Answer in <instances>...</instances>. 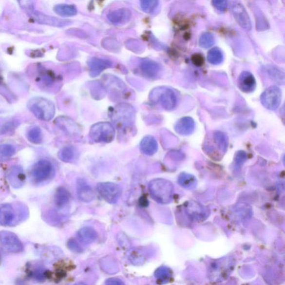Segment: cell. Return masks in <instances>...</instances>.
I'll list each match as a JSON object with an SVG mask.
<instances>
[{"label":"cell","instance_id":"6da1fadb","mask_svg":"<svg viewBox=\"0 0 285 285\" xmlns=\"http://www.w3.org/2000/svg\"><path fill=\"white\" fill-rule=\"evenodd\" d=\"M111 117L122 140L135 132V111L131 105L120 103L116 105L111 112Z\"/></svg>","mask_w":285,"mask_h":285},{"label":"cell","instance_id":"7a4b0ae2","mask_svg":"<svg viewBox=\"0 0 285 285\" xmlns=\"http://www.w3.org/2000/svg\"><path fill=\"white\" fill-rule=\"evenodd\" d=\"M151 196L161 204H169L173 200L174 187L170 181L165 179H153L148 185Z\"/></svg>","mask_w":285,"mask_h":285},{"label":"cell","instance_id":"3957f363","mask_svg":"<svg viewBox=\"0 0 285 285\" xmlns=\"http://www.w3.org/2000/svg\"><path fill=\"white\" fill-rule=\"evenodd\" d=\"M19 5L26 11L30 19L35 22L41 24L47 25L55 27H62L71 24L69 19H61L51 17L35 10L34 2L19 1Z\"/></svg>","mask_w":285,"mask_h":285},{"label":"cell","instance_id":"277c9868","mask_svg":"<svg viewBox=\"0 0 285 285\" xmlns=\"http://www.w3.org/2000/svg\"><path fill=\"white\" fill-rule=\"evenodd\" d=\"M27 107L38 119L41 120H52L56 114V107L54 103L44 97H33L28 101Z\"/></svg>","mask_w":285,"mask_h":285},{"label":"cell","instance_id":"5b68a950","mask_svg":"<svg viewBox=\"0 0 285 285\" xmlns=\"http://www.w3.org/2000/svg\"><path fill=\"white\" fill-rule=\"evenodd\" d=\"M115 129L113 125L108 122H99L91 127L89 137L93 142L109 143L114 139Z\"/></svg>","mask_w":285,"mask_h":285},{"label":"cell","instance_id":"8992f818","mask_svg":"<svg viewBox=\"0 0 285 285\" xmlns=\"http://www.w3.org/2000/svg\"><path fill=\"white\" fill-rule=\"evenodd\" d=\"M152 102L160 103L167 111H172L176 107L177 96L171 89L166 87H159L152 91L150 95Z\"/></svg>","mask_w":285,"mask_h":285},{"label":"cell","instance_id":"52a82bcc","mask_svg":"<svg viewBox=\"0 0 285 285\" xmlns=\"http://www.w3.org/2000/svg\"><path fill=\"white\" fill-rule=\"evenodd\" d=\"M54 168L48 160L41 159L35 163L31 170V176L35 182L40 183L49 180L53 176Z\"/></svg>","mask_w":285,"mask_h":285},{"label":"cell","instance_id":"ba28073f","mask_svg":"<svg viewBox=\"0 0 285 285\" xmlns=\"http://www.w3.org/2000/svg\"><path fill=\"white\" fill-rule=\"evenodd\" d=\"M97 190L104 200L110 204H116L122 193V188L119 185L109 182L99 183Z\"/></svg>","mask_w":285,"mask_h":285},{"label":"cell","instance_id":"9c48e42d","mask_svg":"<svg viewBox=\"0 0 285 285\" xmlns=\"http://www.w3.org/2000/svg\"><path fill=\"white\" fill-rule=\"evenodd\" d=\"M282 93L276 86H272L265 91L261 96V102L269 110L274 111L280 106Z\"/></svg>","mask_w":285,"mask_h":285},{"label":"cell","instance_id":"30bf717a","mask_svg":"<svg viewBox=\"0 0 285 285\" xmlns=\"http://www.w3.org/2000/svg\"><path fill=\"white\" fill-rule=\"evenodd\" d=\"M0 244L11 253H17L23 251L21 240L16 234L10 231H0Z\"/></svg>","mask_w":285,"mask_h":285},{"label":"cell","instance_id":"8fae6325","mask_svg":"<svg viewBox=\"0 0 285 285\" xmlns=\"http://www.w3.org/2000/svg\"><path fill=\"white\" fill-rule=\"evenodd\" d=\"M231 7L234 18L242 28L247 31L251 30V19L243 3L239 1H233Z\"/></svg>","mask_w":285,"mask_h":285},{"label":"cell","instance_id":"7c38bea8","mask_svg":"<svg viewBox=\"0 0 285 285\" xmlns=\"http://www.w3.org/2000/svg\"><path fill=\"white\" fill-rule=\"evenodd\" d=\"M57 126L66 134L76 136L80 134V128L78 124L71 118L66 116H59L55 120Z\"/></svg>","mask_w":285,"mask_h":285},{"label":"cell","instance_id":"4fadbf2b","mask_svg":"<svg viewBox=\"0 0 285 285\" xmlns=\"http://www.w3.org/2000/svg\"><path fill=\"white\" fill-rule=\"evenodd\" d=\"M8 181L14 189H19L24 185L26 175L22 168L19 166L12 167L8 171Z\"/></svg>","mask_w":285,"mask_h":285},{"label":"cell","instance_id":"5bb4252c","mask_svg":"<svg viewBox=\"0 0 285 285\" xmlns=\"http://www.w3.org/2000/svg\"><path fill=\"white\" fill-rule=\"evenodd\" d=\"M76 190L77 197L82 202H91L95 198V193L92 187L83 178L77 179Z\"/></svg>","mask_w":285,"mask_h":285},{"label":"cell","instance_id":"9a60e30c","mask_svg":"<svg viewBox=\"0 0 285 285\" xmlns=\"http://www.w3.org/2000/svg\"><path fill=\"white\" fill-rule=\"evenodd\" d=\"M113 62L107 58L93 57L88 61L90 75L92 77L98 76L104 70L111 68Z\"/></svg>","mask_w":285,"mask_h":285},{"label":"cell","instance_id":"2e32d148","mask_svg":"<svg viewBox=\"0 0 285 285\" xmlns=\"http://www.w3.org/2000/svg\"><path fill=\"white\" fill-rule=\"evenodd\" d=\"M18 211L11 204L0 205V225L9 226L13 224L18 214L17 212Z\"/></svg>","mask_w":285,"mask_h":285},{"label":"cell","instance_id":"e0dca14e","mask_svg":"<svg viewBox=\"0 0 285 285\" xmlns=\"http://www.w3.org/2000/svg\"><path fill=\"white\" fill-rule=\"evenodd\" d=\"M140 69L143 75L150 79H156L161 72V66L157 62L149 59H144L140 62Z\"/></svg>","mask_w":285,"mask_h":285},{"label":"cell","instance_id":"ac0fdd59","mask_svg":"<svg viewBox=\"0 0 285 285\" xmlns=\"http://www.w3.org/2000/svg\"><path fill=\"white\" fill-rule=\"evenodd\" d=\"M238 86L241 91L245 93L253 92L256 87V81L254 76L250 72H243L238 79Z\"/></svg>","mask_w":285,"mask_h":285},{"label":"cell","instance_id":"d6986e66","mask_svg":"<svg viewBox=\"0 0 285 285\" xmlns=\"http://www.w3.org/2000/svg\"><path fill=\"white\" fill-rule=\"evenodd\" d=\"M108 19L113 24H124L130 20L132 12L127 8H121L111 12L108 15Z\"/></svg>","mask_w":285,"mask_h":285},{"label":"cell","instance_id":"ffe728a7","mask_svg":"<svg viewBox=\"0 0 285 285\" xmlns=\"http://www.w3.org/2000/svg\"><path fill=\"white\" fill-rule=\"evenodd\" d=\"M175 131L182 135H189L195 130V122L190 117H183L179 119L174 126Z\"/></svg>","mask_w":285,"mask_h":285},{"label":"cell","instance_id":"44dd1931","mask_svg":"<svg viewBox=\"0 0 285 285\" xmlns=\"http://www.w3.org/2000/svg\"><path fill=\"white\" fill-rule=\"evenodd\" d=\"M140 148L143 154L147 155H153L158 149L157 140L153 136H146L140 142Z\"/></svg>","mask_w":285,"mask_h":285},{"label":"cell","instance_id":"7402d4cb","mask_svg":"<svg viewBox=\"0 0 285 285\" xmlns=\"http://www.w3.org/2000/svg\"><path fill=\"white\" fill-rule=\"evenodd\" d=\"M70 200V194L63 187L58 188L54 196V202L57 208L61 209L69 204Z\"/></svg>","mask_w":285,"mask_h":285},{"label":"cell","instance_id":"603a6c76","mask_svg":"<svg viewBox=\"0 0 285 285\" xmlns=\"http://www.w3.org/2000/svg\"><path fill=\"white\" fill-rule=\"evenodd\" d=\"M77 236L82 243L90 244L94 243L97 238V233L91 227H84L79 230Z\"/></svg>","mask_w":285,"mask_h":285},{"label":"cell","instance_id":"cb8c5ba5","mask_svg":"<svg viewBox=\"0 0 285 285\" xmlns=\"http://www.w3.org/2000/svg\"><path fill=\"white\" fill-rule=\"evenodd\" d=\"M77 151L75 147L68 146L61 149L58 153V157L65 163H72L77 157Z\"/></svg>","mask_w":285,"mask_h":285},{"label":"cell","instance_id":"d4e9b609","mask_svg":"<svg viewBox=\"0 0 285 285\" xmlns=\"http://www.w3.org/2000/svg\"><path fill=\"white\" fill-rule=\"evenodd\" d=\"M179 185L187 190H193L197 185V180L193 175L183 172L179 174L178 178Z\"/></svg>","mask_w":285,"mask_h":285},{"label":"cell","instance_id":"484cf974","mask_svg":"<svg viewBox=\"0 0 285 285\" xmlns=\"http://www.w3.org/2000/svg\"><path fill=\"white\" fill-rule=\"evenodd\" d=\"M127 259L134 265H141L145 263L146 257L140 249L132 248L127 252Z\"/></svg>","mask_w":285,"mask_h":285},{"label":"cell","instance_id":"4316f807","mask_svg":"<svg viewBox=\"0 0 285 285\" xmlns=\"http://www.w3.org/2000/svg\"><path fill=\"white\" fill-rule=\"evenodd\" d=\"M19 121L15 118H0V135H4L17 128Z\"/></svg>","mask_w":285,"mask_h":285},{"label":"cell","instance_id":"83f0119b","mask_svg":"<svg viewBox=\"0 0 285 285\" xmlns=\"http://www.w3.org/2000/svg\"><path fill=\"white\" fill-rule=\"evenodd\" d=\"M55 13L62 17H73L77 14L76 7L68 4H59L54 8Z\"/></svg>","mask_w":285,"mask_h":285},{"label":"cell","instance_id":"f1b7e54d","mask_svg":"<svg viewBox=\"0 0 285 285\" xmlns=\"http://www.w3.org/2000/svg\"><path fill=\"white\" fill-rule=\"evenodd\" d=\"M187 214H189L190 217L194 218H199L200 217H204L206 214H208V211L204 208L197 203H190L187 207Z\"/></svg>","mask_w":285,"mask_h":285},{"label":"cell","instance_id":"f546056e","mask_svg":"<svg viewBox=\"0 0 285 285\" xmlns=\"http://www.w3.org/2000/svg\"><path fill=\"white\" fill-rule=\"evenodd\" d=\"M208 59L209 63L213 65H219L224 60V55L221 50L218 48L210 49L208 55Z\"/></svg>","mask_w":285,"mask_h":285},{"label":"cell","instance_id":"4dcf8cb0","mask_svg":"<svg viewBox=\"0 0 285 285\" xmlns=\"http://www.w3.org/2000/svg\"><path fill=\"white\" fill-rule=\"evenodd\" d=\"M27 138L29 142L33 144H40L42 141L41 129L38 127H34L30 129L27 133Z\"/></svg>","mask_w":285,"mask_h":285},{"label":"cell","instance_id":"1f68e13d","mask_svg":"<svg viewBox=\"0 0 285 285\" xmlns=\"http://www.w3.org/2000/svg\"><path fill=\"white\" fill-rule=\"evenodd\" d=\"M214 139L219 149L222 152H226L228 150V144L227 135L223 132L217 131L214 133Z\"/></svg>","mask_w":285,"mask_h":285},{"label":"cell","instance_id":"d6a6232c","mask_svg":"<svg viewBox=\"0 0 285 285\" xmlns=\"http://www.w3.org/2000/svg\"><path fill=\"white\" fill-rule=\"evenodd\" d=\"M269 77L277 83L284 84L285 80L284 74L274 66H270L267 69Z\"/></svg>","mask_w":285,"mask_h":285},{"label":"cell","instance_id":"836d02e7","mask_svg":"<svg viewBox=\"0 0 285 285\" xmlns=\"http://www.w3.org/2000/svg\"><path fill=\"white\" fill-rule=\"evenodd\" d=\"M15 153V148L11 144H0V159L10 158L13 156Z\"/></svg>","mask_w":285,"mask_h":285},{"label":"cell","instance_id":"e575fe53","mask_svg":"<svg viewBox=\"0 0 285 285\" xmlns=\"http://www.w3.org/2000/svg\"><path fill=\"white\" fill-rule=\"evenodd\" d=\"M214 38L213 34L206 32L203 33L200 38V45L205 49L209 48L214 44Z\"/></svg>","mask_w":285,"mask_h":285},{"label":"cell","instance_id":"d590c367","mask_svg":"<svg viewBox=\"0 0 285 285\" xmlns=\"http://www.w3.org/2000/svg\"><path fill=\"white\" fill-rule=\"evenodd\" d=\"M159 1L157 0H143L140 1V6L143 11L146 13L151 14L157 9Z\"/></svg>","mask_w":285,"mask_h":285},{"label":"cell","instance_id":"8d00e7d4","mask_svg":"<svg viewBox=\"0 0 285 285\" xmlns=\"http://www.w3.org/2000/svg\"><path fill=\"white\" fill-rule=\"evenodd\" d=\"M103 260H104V261L101 263L104 264L103 267L104 268L105 271H108L109 267H109V269H110V272L109 273H110V274H113V273L116 272L117 266L116 264L114 262V260L111 259H104Z\"/></svg>","mask_w":285,"mask_h":285},{"label":"cell","instance_id":"74e56055","mask_svg":"<svg viewBox=\"0 0 285 285\" xmlns=\"http://www.w3.org/2000/svg\"><path fill=\"white\" fill-rule=\"evenodd\" d=\"M213 5L218 10L221 12L225 11L227 9L228 2L225 0H214L212 1Z\"/></svg>","mask_w":285,"mask_h":285},{"label":"cell","instance_id":"f35d334b","mask_svg":"<svg viewBox=\"0 0 285 285\" xmlns=\"http://www.w3.org/2000/svg\"><path fill=\"white\" fill-rule=\"evenodd\" d=\"M191 60L195 65L198 66H202L205 62L204 57H203L202 55L198 53L193 54Z\"/></svg>","mask_w":285,"mask_h":285},{"label":"cell","instance_id":"ab89813d","mask_svg":"<svg viewBox=\"0 0 285 285\" xmlns=\"http://www.w3.org/2000/svg\"><path fill=\"white\" fill-rule=\"evenodd\" d=\"M68 247L70 250L74 252L79 253L82 251V249L76 240L73 239L69 240Z\"/></svg>","mask_w":285,"mask_h":285},{"label":"cell","instance_id":"60d3db41","mask_svg":"<svg viewBox=\"0 0 285 285\" xmlns=\"http://www.w3.org/2000/svg\"><path fill=\"white\" fill-rule=\"evenodd\" d=\"M236 156L235 161L236 165L239 166L241 165L242 164H243L247 158V154L243 151L238 152Z\"/></svg>","mask_w":285,"mask_h":285},{"label":"cell","instance_id":"b9f144b4","mask_svg":"<svg viewBox=\"0 0 285 285\" xmlns=\"http://www.w3.org/2000/svg\"><path fill=\"white\" fill-rule=\"evenodd\" d=\"M105 285H125L124 283L119 279L110 278L105 282Z\"/></svg>","mask_w":285,"mask_h":285},{"label":"cell","instance_id":"7bdbcfd3","mask_svg":"<svg viewBox=\"0 0 285 285\" xmlns=\"http://www.w3.org/2000/svg\"><path fill=\"white\" fill-rule=\"evenodd\" d=\"M74 285H87L83 283V282H79V283H77L76 284H74Z\"/></svg>","mask_w":285,"mask_h":285},{"label":"cell","instance_id":"ee69618b","mask_svg":"<svg viewBox=\"0 0 285 285\" xmlns=\"http://www.w3.org/2000/svg\"><path fill=\"white\" fill-rule=\"evenodd\" d=\"M0 262H1V255H0Z\"/></svg>","mask_w":285,"mask_h":285}]
</instances>
